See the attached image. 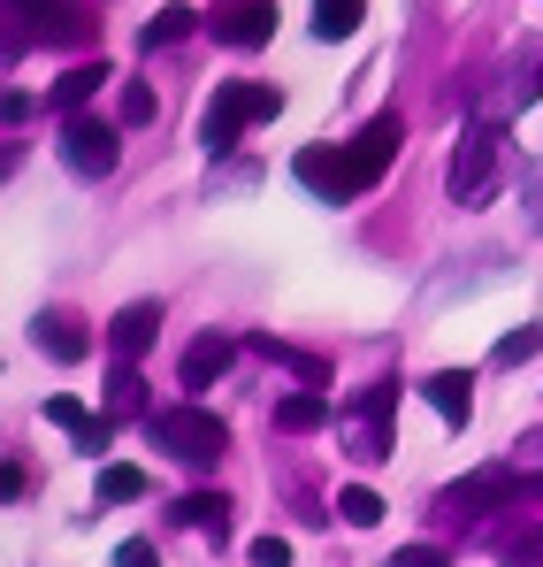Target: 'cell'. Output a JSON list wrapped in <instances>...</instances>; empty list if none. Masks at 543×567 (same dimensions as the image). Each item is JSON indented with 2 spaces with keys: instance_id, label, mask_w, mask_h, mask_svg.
I'll return each mask as SVG.
<instances>
[{
  "instance_id": "6da1fadb",
  "label": "cell",
  "mask_w": 543,
  "mask_h": 567,
  "mask_svg": "<svg viewBox=\"0 0 543 567\" xmlns=\"http://www.w3.org/2000/svg\"><path fill=\"white\" fill-rule=\"evenodd\" d=\"M498 185H505V123L498 115H474L459 131L452 162H445V192H452L459 207H490Z\"/></svg>"
},
{
  "instance_id": "7a4b0ae2",
  "label": "cell",
  "mask_w": 543,
  "mask_h": 567,
  "mask_svg": "<svg viewBox=\"0 0 543 567\" xmlns=\"http://www.w3.org/2000/svg\"><path fill=\"white\" fill-rule=\"evenodd\" d=\"M498 506H543V475L513 468V461H490V468H474V475H459V483L437 491V514L445 522H482Z\"/></svg>"
},
{
  "instance_id": "3957f363",
  "label": "cell",
  "mask_w": 543,
  "mask_h": 567,
  "mask_svg": "<svg viewBox=\"0 0 543 567\" xmlns=\"http://www.w3.org/2000/svg\"><path fill=\"white\" fill-rule=\"evenodd\" d=\"M275 115H283V93H275V85L230 78V85H215L207 115H199V146H207V154H230L253 123H275Z\"/></svg>"
},
{
  "instance_id": "277c9868",
  "label": "cell",
  "mask_w": 543,
  "mask_h": 567,
  "mask_svg": "<svg viewBox=\"0 0 543 567\" xmlns=\"http://www.w3.org/2000/svg\"><path fill=\"white\" fill-rule=\"evenodd\" d=\"M146 437H154L177 468H215V461L230 453V430H222V414H207V406H154V414H146Z\"/></svg>"
},
{
  "instance_id": "5b68a950",
  "label": "cell",
  "mask_w": 543,
  "mask_h": 567,
  "mask_svg": "<svg viewBox=\"0 0 543 567\" xmlns=\"http://www.w3.org/2000/svg\"><path fill=\"white\" fill-rule=\"evenodd\" d=\"M8 31H15V47L31 39V47H77V39H92V23L100 16H85V8H70V0H8Z\"/></svg>"
},
{
  "instance_id": "8992f818",
  "label": "cell",
  "mask_w": 543,
  "mask_h": 567,
  "mask_svg": "<svg viewBox=\"0 0 543 567\" xmlns=\"http://www.w3.org/2000/svg\"><path fill=\"white\" fill-rule=\"evenodd\" d=\"M543 100V39H521L513 54H505V70H498V85H490V100H482V115H513V107H536Z\"/></svg>"
},
{
  "instance_id": "52a82bcc",
  "label": "cell",
  "mask_w": 543,
  "mask_h": 567,
  "mask_svg": "<svg viewBox=\"0 0 543 567\" xmlns=\"http://www.w3.org/2000/svg\"><path fill=\"white\" fill-rule=\"evenodd\" d=\"M115 138H123L115 123H100V115H70V123H62V162H70L77 177H107L115 154H123Z\"/></svg>"
},
{
  "instance_id": "ba28073f",
  "label": "cell",
  "mask_w": 543,
  "mask_h": 567,
  "mask_svg": "<svg viewBox=\"0 0 543 567\" xmlns=\"http://www.w3.org/2000/svg\"><path fill=\"white\" fill-rule=\"evenodd\" d=\"M398 146H406V123L398 115H375L361 138H345V162H353V185L361 192H375L383 185V169L398 162Z\"/></svg>"
},
{
  "instance_id": "9c48e42d",
  "label": "cell",
  "mask_w": 543,
  "mask_h": 567,
  "mask_svg": "<svg viewBox=\"0 0 543 567\" xmlns=\"http://www.w3.org/2000/svg\"><path fill=\"white\" fill-rule=\"evenodd\" d=\"M291 177L314 192V199H361V185H353V162H345V146H299V162H291Z\"/></svg>"
},
{
  "instance_id": "30bf717a",
  "label": "cell",
  "mask_w": 543,
  "mask_h": 567,
  "mask_svg": "<svg viewBox=\"0 0 543 567\" xmlns=\"http://www.w3.org/2000/svg\"><path fill=\"white\" fill-rule=\"evenodd\" d=\"M215 39L222 47H269L275 39V0H215Z\"/></svg>"
},
{
  "instance_id": "8fae6325",
  "label": "cell",
  "mask_w": 543,
  "mask_h": 567,
  "mask_svg": "<svg viewBox=\"0 0 543 567\" xmlns=\"http://www.w3.org/2000/svg\"><path fill=\"white\" fill-rule=\"evenodd\" d=\"M31 346H39L46 361L70 369V361H85V353H92V330L70 315V307H46V315H31Z\"/></svg>"
},
{
  "instance_id": "7c38bea8",
  "label": "cell",
  "mask_w": 543,
  "mask_h": 567,
  "mask_svg": "<svg viewBox=\"0 0 543 567\" xmlns=\"http://www.w3.org/2000/svg\"><path fill=\"white\" fill-rule=\"evenodd\" d=\"M230 361H238V338L207 330V338H191V346H184L177 377H184V391H207V383H222V377H230Z\"/></svg>"
},
{
  "instance_id": "4fadbf2b",
  "label": "cell",
  "mask_w": 543,
  "mask_h": 567,
  "mask_svg": "<svg viewBox=\"0 0 543 567\" xmlns=\"http://www.w3.org/2000/svg\"><path fill=\"white\" fill-rule=\"evenodd\" d=\"M39 414H46L54 430H70V437H77L85 453H107V437H115V430H107V414H92L85 399H70V391H54V399H46Z\"/></svg>"
},
{
  "instance_id": "5bb4252c",
  "label": "cell",
  "mask_w": 543,
  "mask_h": 567,
  "mask_svg": "<svg viewBox=\"0 0 543 567\" xmlns=\"http://www.w3.org/2000/svg\"><path fill=\"white\" fill-rule=\"evenodd\" d=\"M154 330H161V299H130V307L107 322V346H115V361H138V353L154 346Z\"/></svg>"
},
{
  "instance_id": "9a60e30c",
  "label": "cell",
  "mask_w": 543,
  "mask_h": 567,
  "mask_svg": "<svg viewBox=\"0 0 543 567\" xmlns=\"http://www.w3.org/2000/svg\"><path fill=\"white\" fill-rule=\"evenodd\" d=\"M169 522H177V529H199V537H215V545H222V537H230V498H222V491H184L177 506H169Z\"/></svg>"
},
{
  "instance_id": "2e32d148",
  "label": "cell",
  "mask_w": 543,
  "mask_h": 567,
  "mask_svg": "<svg viewBox=\"0 0 543 567\" xmlns=\"http://www.w3.org/2000/svg\"><path fill=\"white\" fill-rule=\"evenodd\" d=\"M421 399H429L452 430H467V414H474V377H467V369H437V377L421 383Z\"/></svg>"
},
{
  "instance_id": "e0dca14e",
  "label": "cell",
  "mask_w": 543,
  "mask_h": 567,
  "mask_svg": "<svg viewBox=\"0 0 543 567\" xmlns=\"http://www.w3.org/2000/svg\"><path fill=\"white\" fill-rule=\"evenodd\" d=\"M246 353H261V361H275V369H291L306 391H322V383H330V361H314V353L283 346V338H269V330H253V338H246Z\"/></svg>"
},
{
  "instance_id": "ac0fdd59",
  "label": "cell",
  "mask_w": 543,
  "mask_h": 567,
  "mask_svg": "<svg viewBox=\"0 0 543 567\" xmlns=\"http://www.w3.org/2000/svg\"><path fill=\"white\" fill-rule=\"evenodd\" d=\"M322 422H330V399H322V391L275 399V430H283V437H306V430H322Z\"/></svg>"
},
{
  "instance_id": "d6986e66",
  "label": "cell",
  "mask_w": 543,
  "mask_h": 567,
  "mask_svg": "<svg viewBox=\"0 0 543 567\" xmlns=\"http://www.w3.org/2000/svg\"><path fill=\"white\" fill-rule=\"evenodd\" d=\"M107 78H115V70H107V62H100V54H92V62H77V70H70V78H62V85H54V107H62V115H85V100L100 93V85H107Z\"/></svg>"
},
{
  "instance_id": "ffe728a7",
  "label": "cell",
  "mask_w": 543,
  "mask_h": 567,
  "mask_svg": "<svg viewBox=\"0 0 543 567\" xmlns=\"http://www.w3.org/2000/svg\"><path fill=\"white\" fill-rule=\"evenodd\" d=\"M361 16H367V0H314V39H353L361 31Z\"/></svg>"
},
{
  "instance_id": "44dd1931",
  "label": "cell",
  "mask_w": 543,
  "mask_h": 567,
  "mask_svg": "<svg viewBox=\"0 0 543 567\" xmlns=\"http://www.w3.org/2000/svg\"><path fill=\"white\" fill-rule=\"evenodd\" d=\"M191 31H199V16L169 0L161 16H146V31H138V39H146V54H154V47H177V39H191Z\"/></svg>"
},
{
  "instance_id": "7402d4cb",
  "label": "cell",
  "mask_w": 543,
  "mask_h": 567,
  "mask_svg": "<svg viewBox=\"0 0 543 567\" xmlns=\"http://www.w3.org/2000/svg\"><path fill=\"white\" fill-rule=\"evenodd\" d=\"M123 498H146V468L107 461V468H100V506H123Z\"/></svg>"
},
{
  "instance_id": "603a6c76",
  "label": "cell",
  "mask_w": 543,
  "mask_h": 567,
  "mask_svg": "<svg viewBox=\"0 0 543 567\" xmlns=\"http://www.w3.org/2000/svg\"><path fill=\"white\" fill-rule=\"evenodd\" d=\"M107 406H115V414H138V406H146L138 361H115V377H107ZM146 414H154V406H146Z\"/></svg>"
},
{
  "instance_id": "cb8c5ba5",
  "label": "cell",
  "mask_w": 543,
  "mask_h": 567,
  "mask_svg": "<svg viewBox=\"0 0 543 567\" xmlns=\"http://www.w3.org/2000/svg\"><path fill=\"white\" fill-rule=\"evenodd\" d=\"M345 453H353L361 468L390 461V430H383V422H353V430H345Z\"/></svg>"
},
{
  "instance_id": "d4e9b609",
  "label": "cell",
  "mask_w": 543,
  "mask_h": 567,
  "mask_svg": "<svg viewBox=\"0 0 543 567\" xmlns=\"http://www.w3.org/2000/svg\"><path fill=\"white\" fill-rule=\"evenodd\" d=\"M337 514H345L353 529H375V522H383V498H375L367 483H345V491H337Z\"/></svg>"
},
{
  "instance_id": "484cf974",
  "label": "cell",
  "mask_w": 543,
  "mask_h": 567,
  "mask_svg": "<svg viewBox=\"0 0 543 567\" xmlns=\"http://www.w3.org/2000/svg\"><path fill=\"white\" fill-rule=\"evenodd\" d=\"M529 353H543V322H521V330L498 338V369H521Z\"/></svg>"
},
{
  "instance_id": "4316f807",
  "label": "cell",
  "mask_w": 543,
  "mask_h": 567,
  "mask_svg": "<svg viewBox=\"0 0 543 567\" xmlns=\"http://www.w3.org/2000/svg\"><path fill=\"white\" fill-rule=\"evenodd\" d=\"M115 115H123V131H138V123H154V85H138V78H123V100H115Z\"/></svg>"
},
{
  "instance_id": "83f0119b",
  "label": "cell",
  "mask_w": 543,
  "mask_h": 567,
  "mask_svg": "<svg viewBox=\"0 0 543 567\" xmlns=\"http://www.w3.org/2000/svg\"><path fill=\"white\" fill-rule=\"evenodd\" d=\"M390 406H398V383H367L361 406H353V422H390Z\"/></svg>"
},
{
  "instance_id": "f1b7e54d",
  "label": "cell",
  "mask_w": 543,
  "mask_h": 567,
  "mask_svg": "<svg viewBox=\"0 0 543 567\" xmlns=\"http://www.w3.org/2000/svg\"><path fill=\"white\" fill-rule=\"evenodd\" d=\"M383 567H452V553H445V545H398Z\"/></svg>"
},
{
  "instance_id": "f546056e",
  "label": "cell",
  "mask_w": 543,
  "mask_h": 567,
  "mask_svg": "<svg viewBox=\"0 0 543 567\" xmlns=\"http://www.w3.org/2000/svg\"><path fill=\"white\" fill-rule=\"evenodd\" d=\"M505 567H543V522H536V529H521V537L505 545Z\"/></svg>"
},
{
  "instance_id": "4dcf8cb0",
  "label": "cell",
  "mask_w": 543,
  "mask_h": 567,
  "mask_svg": "<svg viewBox=\"0 0 543 567\" xmlns=\"http://www.w3.org/2000/svg\"><path fill=\"white\" fill-rule=\"evenodd\" d=\"M246 560H253V567H291V545H283V537H253Z\"/></svg>"
},
{
  "instance_id": "1f68e13d",
  "label": "cell",
  "mask_w": 543,
  "mask_h": 567,
  "mask_svg": "<svg viewBox=\"0 0 543 567\" xmlns=\"http://www.w3.org/2000/svg\"><path fill=\"white\" fill-rule=\"evenodd\" d=\"M115 567H161V553H154V545H146V537H130V545H123V553H115Z\"/></svg>"
}]
</instances>
